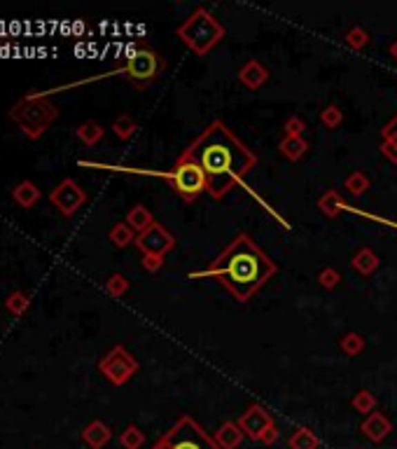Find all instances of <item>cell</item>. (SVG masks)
<instances>
[{"label":"cell","instance_id":"31","mask_svg":"<svg viewBox=\"0 0 397 449\" xmlns=\"http://www.w3.org/2000/svg\"><path fill=\"white\" fill-rule=\"evenodd\" d=\"M344 40H346V45L351 47V49H356V52H360V49H365L369 45V33L365 30L362 26H353L348 33L344 35Z\"/></svg>","mask_w":397,"mask_h":449},{"label":"cell","instance_id":"34","mask_svg":"<svg viewBox=\"0 0 397 449\" xmlns=\"http://www.w3.org/2000/svg\"><path fill=\"white\" fill-rule=\"evenodd\" d=\"M285 136H302L304 131H307V122L302 118H297V115H292V118L285 120Z\"/></svg>","mask_w":397,"mask_h":449},{"label":"cell","instance_id":"18","mask_svg":"<svg viewBox=\"0 0 397 449\" xmlns=\"http://www.w3.org/2000/svg\"><path fill=\"white\" fill-rule=\"evenodd\" d=\"M318 208H320L322 215H327V218H337L341 211H346L348 204L344 201V196H341L337 190H325V192L320 194V199H318Z\"/></svg>","mask_w":397,"mask_h":449},{"label":"cell","instance_id":"12","mask_svg":"<svg viewBox=\"0 0 397 449\" xmlns=\"http://www.w3.org/2000/svg\"><path fill=\"white\" fill-rule=\"evenodd\" d=\"M390 430H393V423H390V419L383 412H371L367 419L360 423V433H362L369 442H374V445L386 440L390 435Z\"/></svg>","mask_w":397,"mask_h":449},{"label":"cell","instance_id":"4","mask_svg":"<svg viewBox=\"0 0 397 449\" xmlns=\"http://www.w3.org/2000/svg\"><path fill=\"white\" fill-rule=\"evenodd\" d=\"M175 35H178L182 45L192 49L197 57H209V52H213V49L222 42L227 30H224L222 24L215 19L213 12H209L206 8H197L178 28H175Z\"/></svg>","mask_w":397,"mask_h":449},{"label":"cell","instance_id":"3","mask_svg":"<svg viewBox=\"0 0 397 449\" xmlns=\"http://www.w3.org/2000/svg\"><path fill=\"white\" fill-rule=\"evenodd\" d=\"M10 118L23 131V136L30 140H38L50 129V125L59 120V108L50 101L47 94L28 91L26 96L19 98L10 108Z\"/></svg>","mask_w":397,"mask_h":449},{"label":"cell","instance_id":"35","mask_svg":"<svg viewBox=\"0 0 397 449\" xmlns=\"http://www.w3.org/2000/svg\"><path fill=\"white\" fill-rule=\"evenodd\" d=\"M140 264H143L145 272L157 274L159 269L164 267V257H162V255H143V260H140Z\"/></svg>","mask_w":397,"mask_h":449},{"label":"cell","instance_id":"6","mask_svg":"<svg viewBox=\"0 0 397 449\" xmlns=\"http://www.w3.org/2000/svg\"><path fill=\"white\" fill-rule=\"evenodd\" d=\"M152 449H220L213 435L206 433L192 416H180L178 421L162 435Z\"/></svg>","mask_w":397,"mask_h":449},{"label":"cell","instance_id":"25","mask_svg":"<svg viewBox=\"0 0 397 449\" xmlns=\"http://www.w3.org/2000/svg\"><path fill=\"white\" fill-rule=\"evenodd\" d=\"M344 187H346L348 194L362 196V194L371 187V183H369V178H367V174H365V171H353V174L346 176Z\"/></svg>","mask_w":397,"mask_h":449},{"label":"cell","instance_id":"30","mask_svg":"<svg viewBox=\"0 0 397 449\" xmlns=\"http://www.w3.org/2000/svg\"><path fill=\"white\" fill-rule=\"evenodd\" d=\"M129 286L131 284L124 274H113V276H108V281H106V293L110 297H124Z\"/></svg>","mask_w":397,"mask_h":449},{"label":"cell","instance_id":"5","mask_svg":"<svg viewBox=\"0 0 397 449\" xmlns=\"http://www.w3.org/2000/svg\"><path fill=\"white\" fill-rule=\"evenodd\" d=\"M164 59L157 49L148 47L145 42L131 47L124 57V64L119 66L113 75H122L126 82H131L136 89H148L150 84H155L159 75L164 73Z\"/></svg>","mask_w":397,"mask_h":449},{"label":"cell","instance_id":"33","mask_svg":"<svg viewBox=\"0 0 397 449\" xmlns=\"http://www.w3.org/2000/svg\"><path fill=\"white\" fill-rule=\"evenodd\" d=\"M318 284L325 288V291H334V288L341 284V274L334 267H322L320 272H318Z\"/></svg>","mask_w":397,"mask_h":449},{"label":"cell","instance_id":"29","mask_svg":"<svg viewBox=\"0 0 397 449\" xmlns=\"http://www.w3.org/2000/svg\"><path fill=\"white\" fill-rule=\"evenodd\" d=\"M119 442H122V447H124V449H140L145 445V433L138 426H133V423H131V426H126L124 430H122Z\"/></svg>","mask_w":397,"mask_h":449},{"label":"cell","instance_id":"7","mask_svg":"<svg viewBox=\"0 0 397 449\" xmlns=\"http://www.w3.org/2000/svg\"><path fill=\"white\" fill-rule=\"evenodd\" d=\"M162 178H166V181L173 185V190L178 192V196L182 201H197L201 194L206 192V176L204 171H201L199 164L194 162H187V159H175L173 169L168 171V174H157Z\"/></svg>","mask_w":397,"mask_h":449},{"label":"cell","instance_id":"28","mask_svg":"<svg viewBox=\"0 0 397 449\" xmlns=\"http://www.w3.org/2000/svg\"><path fill=\"white\" fill-rule=\"evenodd\" d=\"M28 306H30V295L23 293V291L10 293L8 300H5V309H8L12 316H21V313H26Z\"/></svg>","mask_w":397,"mask_h":449},{"label":"cell","instance_id":"37","mask_svg":"<svg viewBox=\"0 0 397 449\" xmlns=\"http://www.w3.org/2000/svg\"><path fill=\"white\" fill-rule=\"evenodd\" d=\"M278 438H280V430H278V426L273 423V426H269L267 430H264V435H262V445H267V447H273L278 442Z\"/></svg>","mask_w":397,"mask_h":449},{"label":"cell","instance_id":"13","mask_svg":"<svg viewBox=\"0 0 397 449\" xmlns=\"http://www.w3.org/2000/svg\"><path fill=\"white\" fill-rule=\"evenodd\" d=\"M269 80V71L264 64H260L258 59H250L246 64L238 68V82L243 84L246 89H260L264 87Z\"/></svg>","mask_w":397,"mask_h":449},{"label":"cell","instance_id":"8","mask_svg":"<svg viewBox=\"0 0 397 449\" xmlns=\"http://www.w3.org/2000/svg\"><path fill=\"white\" fill-rule=\"evenodd\" d=\"M138 370H140L138 360L133 358L122 344H115V347L99 360V372L115 386H124Z\"/></svg>","mask_w":397,"mask_h":449},{"label":"cell","instance_id":"38","mask_svg":"<svg viewBox=\"0 0 397 449\" xmlns=\"http://www.w3.org/2000/svg\"><path fill=\"white\" fill-rule=\"evenodd\" d=\"M381 136L383 138H390V140H397V113L390 118V122L386 127L381 129Z\"/></svg>","mask_w":397,"mask_h":449},{"label":"cell","instance_id":"22","mask_svg":"<svg viewBox=\"0 0 397 449\" xmlns=\"http://www.w3.org/2000/svg\"><path fill=\"white\" fill-rule=\"evenodd\" d=\"M290 449H318L320 447V438L311 430L309 426H299L292 430V435L288 438Z\"/></svg>","mask_w":397,"mask_h":449},{"label":"cell","instance_id":"10","mask_svg":"<svg viewBox=\"0 0 397 449\" xmlns=\"http://www.w3.org/2000/svg\"><path fill=\"white\" fill-rule=\"evenodd\" d=\"M133 246H136L143 255H162L164 257L175 248V237L171 235L162 223H157L155 220V225L148 227L143 235L136 237V244Z\"/></svg>","mask_w":397,"mask_h":449},{"label":"cell","instance_id":"40","mask_svg":"<svg viewBox=\"0 0 397 449\" xmlns=\"http://www.w3.org/2000/svg\"><path fill=\"white\" fill-rule=\"evenodd\" d=\"M395 227H397V225H395Z\"/></svg>","mask_w":397,"mask_h":449},{"label":"cell","instance_id":"17","mask_svg":"<svg viewBox=\"0 0 397 449\" xmlns=\"http://www.w3.org/2000/svg\"><path fill=\"white\" fill-rule=\"evenodd\" d=\"M40 187L35 185L33 181H21L19 185H17L14 190H12V199L17 201V206H21V208H30V206H35L40 201Z\"/></svg>","mask_w":397,"mask_h":449},{"label":"cell","instance_id":"27","mask_svg":"<svg viewBox=\"0 0 397 449\" xmlns=\"http://www.w3.org/2000/svg\"><path fill=\"white\" fill-rule=\"evenodd\" d=\"M113 131L119 140H129L133 138V134L138 131V125L131 115H119V118L113 120Z\"/></svg>","mask_w":397,"mask_h":449},{"label":"cell","instance_id":"1","mask_svg":"<svg viewBox=\"0 0 397 449\" xmlns=\"http://www.w3.org/2000/svg\"><path fill=\"white\" fill-rule=\"evenodd\" d=\"M178 159H187L201 166L206 176V192L213 199H222L258 166V157L224 122H211L197 138L180 152Z\"/></svg>","mask_w":397,"mask_h":449},{"label":"cell","instance_id":"19","mask_svg":"<svg viewBox=\"0 0 397 449\" xmlns=\"http://www.w3.org/2000/svg\"><path fill=\"white\" fill-rule=\"evenodd\" d=\"M278 150H280V155L285 159H290V162H299V159L307 155L309 143L304 136H283L278 143Z\"/></svg>","mask_w":397,"mask_h":449},{"label":"cell","instance_id":"11","mask_svg":"<svg viewBox=\"0 0 397 449\" xmlns=\"http://www.w3.org/2000/svg\"><path fill=\"white\" fill-rule=\"evenodd\" d=\"M236 423L241 426L243 435H246L248 440L260 442L262 435H264V430H267L269 426H273L276 421H273V416L269 414V410L264 407V405L253 403V405H248L246 412H243L241 416H238Z\"/></svg>","mask_w":397,"mask_h":449},{"label":"cell","instance_id":"20","mask_svg":"<svg viewBox=\"0 0 397 449\" xmlns=\"http://www.w3.org/2000/svg\"><path fill=\"white\" fill-rule=\"evenodd\" d=\"M126 225H129L136 235H143L148 227L155 225V218H152V211L148 206L136 204V206L129 208V213H126Z\"/></svg>","mask_w":397,"mask_h":449},{"label":"cell","instance_id":"32","mask_svg":"<svg viewBox=\"0 0 397 449\" xmlns=\"http://www.w3.org/2000/svg\"><path fill=\"white\" fill-rule=\"evenodd\" d=\"M320 122H322V127H327V129H337L341 122H344V113H341L339 106L329 103V106L320 113Z\"/></svg>","mask_w":397,"mask_h":449},{"label":"cell","instance_id":"9","mask_svg":"<svg viewBox=\"0 0 397 449\" xmlns=\"http://www.w3.org/2000/svg\"><path fill=\"white\" fill-rule=\"evenodd\" d=\"M50 201H52V206H57V211L64 215V218H70V215H75L79 208L87 204V192L79 187L77 181L64 178V181L52 190Z\"/></svg>","mask_w":397,"mask_h":449},{"label":"cell","instance_id":"39","mask_svg":"<svg viewBox=\"0 0 397 449\" xmlns=\"http://www.w3.org/2000/svg\"><path fill=\"white\" fill-rule=\"evenodd\" d=\"M388 52H390V57H393V59L397 61V38H395V42H390Z\"/></svg>","mask_w":397,"mask_h":449},{"label":"cell","instance_id":"36","mask_svg":"<svg viewBox=\"0 0 397 449\" xmlns=\"http://www.w3.org/2000/svg\"><path fill=\"white\" fill-rule=\"evenodd\" d=\"M381 155L386 157L390 164H397V140L383 138V143H381Z\"/></svg>","mask_w":397,"mask_h":449},{"label":"cell","instance_id":"2","mask_svg":"<svg viewBox=\"0 0 397 449\" xmlns=\"http://www.w3.org/2000/svg\"><path fill=\"white\" fill-rule=\"evenodd\" d=\"M276 272L278 264L255 244L253 237L241 232L224 246L222 253L209 267L192 272L189 279H215L236 302L246 304Z\"/></svg>","mask_w":397,"mask_h":449},{"label":"cell","instance_id":"15","mask_svg":"<svg viewBox=\"0 0 397 449\" xmlns=\"http://www.w3.org/2000/svg\"><path fill=\"white\" fill-rule=\"evenodd\" d=\"M378 264H381V257H378L371 248H358L356 255H353L351 260V267L356 269L360 276H371L378 269Z\"/></svg>","mask_w":397,"mask_h":449},{"label":"cell","instance_id":"23","mask_svg":"<svg viewBox=\"0 0 397 449\" xmlns=\"http://www.w3.org/2000/svg\"><path fill=\"white\" fill-rule=\"evenodd\" d=\"M365 347H367V342H365V337L360 335V332H346V335L339 340V349L348 356V358L360 356L365 351Z\"/></svg>","mask_w":397,"mask_h":449},{"label":"cell","instance_id":"16","mask_svg":"<svg viewBox=\"0 0 397 449\" xmlns=\"http://www.w3.org/2000/svg\"><path fill=\"white\" fill-rule=\"evenodd\" d=\"M110 438H113V430H110L108 423H103V421H91L89 426L82 430V440L87 442L91 449L106 447Z\"/></svg>","mask_w":397,"mask_h":449},{"label":"cell","instance_id":"21","mask_svg":"<svg viewBox=\"0 0 397 449\" xmlns=\"http://www.w3.org/2000/svg\"><path fill=\"white\" fill-rule=\"evenodd\" d=\"M75 136L79 138V143H84L87 147H94L96 143H101L103 136H106V129H103L96 120H87L75 129Z\"/></svg>","mask_w":397,"mask_h":449},{"label":"cell","instance_id":"26","mask_svg":"<svg viewBox=\"0 0 397 449\" xmlns=\"http://www.w3.org/2000/svg\"><path fill=\"white\" fill-rule=\"evenodd\" d=\"M351 407L358 412V414H371V412L376 410V398H374V393L367 391V389H360L356 396H353V401H351Z\"/></svg>","mask_w":397,"mask_h":449},{"label":"cell","instance_id":"14","mask_svg":"<svg viewBox=\"0 0 397 449\" xmlns=\"http://www.w3.org/2000/svg\"><path fill=\"white\" fill-rule=\"evenodd\" d=\"M243 438L246 435H243V430L236 421H222L220 428L213 433V440L217 442L220 449H236L243 442Z\"/></svg>","mask_w":397,"mask_h":449},{"label":"cell","instance_id":"24","mask_svg":"<svg viewBox=\"0 0 397 449\" xmlns=\"http://www.w3.org/2000/svg\"><path fill=\"white\" fill-rule=\"evenodd\" d=\"M136 232L131 230L129 225H126V220L124 223H117L110 230V235H108V239H110V244H115L117 248H126V246H131V244H136Z\"/></svg>","mask_w":397,"mask_h":449}]
</instances>
